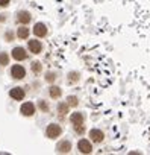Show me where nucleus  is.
Masks as SVG:
<instances>
[{"instance_id": "1", "label": "nucleus", "mask_w": 150, "mask_h": 155, "mask_svg": "<svg viewBox=\"0 0 150 155\" xmlns=\"http://www.w3.org/2000/svg\"><path fill=\"white\" fill-rule=\"evenodd\" d=\"M61 134H62V128H61L58 123H50V125L47 126V129H46V135H47V138H50V140L58 138Z\"/></svg>"}, {"instance_id": "2", "label": "nucleus", "mask_w": 150, "mask_h": 155, "mask_svg": "<svg viewBox=\"0 0 150 155\" xmlns=\"http://www.w3.org/2000/svg\"><path fill=\"white\" fill-rule=\"evenodd\" d=\"M90 140L93 143H96V144H100L105 140V132L102 129H99V128H93L90 131Z\"/></svg>"}, {"instance_id": "3", "label": "nucleus", "mask_w": 150, "mask_h": 155, "mask_svg": "<svg viewBox=\"0 0 150 155\" xmlns=\"http://www.w3.org/2000/svg\"><path fill=\"white\" fill-rule=\"evenodd\" d=\"M78 150L81 153H91L93 152V141L87 138H81L78 141Z\"/></svg>"}, {"instance_id": "4", "label": "nucleus", "mask_w": 150, "mask_h": 155, "mask_svg": "<svg viewBox=\"0 0 150 155\" xmlns=\"http://www.w3.org/2000/svg\"><path fill=\"white\" fill-rule=\"evenodd\" d=\"M11 76L14 78V79H17V81H21L23 78L26 76V68L23 65H20V64H15L11 68Z\"/></svg>"}, {"instance_id": "5", "label": "nucleus", "mask_w": 150, "mask_h": 155, "mask_svg": "<svg viewBox=\"0 0 150 155\" xmlns=\"http://www.w3.org/2000/svg\"><path fill=\"white\" fill-rule=\"evenodd\" d=\"M20 113L24 116V117H32L35 114V105L32 102H24L21 107H20Z\"/></svg>"}, {"instance_id": "6", "label": "nucleus", "mask_w": 150, "mask_h": 155, "mask_svg": "<svg viewBox=\"0 0 150 155\" xmlns=\"http://www.w3.org/2000/svg\"><path fill=\"white\" fill-rule=\"evenodd\" d=\"M56 152L58 153H70L71 152V141L70 140H61L56 144Z\"/></svg>"}, {"instance_id": "7", "label": "nucleus", "mask_w": 150, "mask_h": 155, "mask_svg": "<svg viewBox=\"0 0 150 155\" xmlns=\"http://www.w3.org/2000/svg\"><path fill=\"white\" fill-rule=\"evenodd\" d=\"M12 58L15 61H24L27 58V52L23 47H14L12 49Z\"/></svg>"}, {"instance_id": "8", "label": "nucleus", "mask_w": 150, "mask_h": 155, "mask_svg": "<svg viewBox=\"0 0 150 155\" xmlns=\"http://www.w3.org/2000/svg\"><path fill=\"white\" fill-rule=\"evenodd\" d=\"M27 47H29L30 53H35V55L41 53V50H43V44H41V41H38V40H30V41H27Z\"/></svg>"}, {"instance_id": "9", "label": "nucleus", "mask_w": 150, "mask_h": 155, "mask_svg": "<svg viewBox=\"0 0 150 155\" xmlns=\"http://www.w3.org/2000/svg\"><path fill=\"white\" fill-rule=\"evenodd\" d=\"M34 34H35V37H38V38H44V37L47 35V26H46L44 23H37V25L34 26Z\"/></svg>"}, {"instance_id": "10", "label": "nucleus", "mask_w": 150, "mask_h": 155, "mask_svg": "<svg viewBox=\"0 0 150 155\" xmlns=\"http://www.w3.org/2000/svg\"><path fill=\"white\" fill-rule=\"evenodd\" d=\"M9 96H11L14 101H23L24 96H26V93H24V90H23L21 87H14V88L9 91Z\"/></svg>"}, {"instance_id": "11", "label": "nucleus", "mask_w": 150, "mask_h": 155, "mask_svg": "<svg viewBox=\"0 0 150 155\" xmlns=\"http://www.w3.org/2000/svg\"><path fill=\"white\" fill-rule=\"evenodd\" d=\"M81 81V73L79 71H70L67 74V84L68 85H74Z\"/></svg>"}, {"instance_id": "12", "label": "nucleus", "mask_w": 150, "mask_h": 155, "mask_svg": "<svg viewBox=\"0 0 150 155\" xmlns=\"http://www.w3.org/2000/svg\"><path fill=\"white\" fill-rule=\"evenodd\" d=\"M30 20H32V15H30V12H27V11H20V12L17 14V21L21 23V25H27Z\"/></svg>"}, {"instance_id": "13", "label": "nucleus", "mask_w": 150, "mask_h": 155, "mask_svg": "<svg viewBox=\"0 0 150 155\" xmlns=\"http://www.w3.org/2000/svg\"><path fill=\"white\" fill-rule=\"evenodd\" d=\"M84 120H85V116H84V113H79V111L73 113V114L70 116V122H71L73 125H82Z\"/></svg>"}, {"instance_id": "14", "label": "nucleus", "mask_w": 150, "mask_h": 155, "mask_svg": "<svg viewBox=\"0 0 150 155\" xmlns=\"http://www.w3.org/2000/svg\"><path fill=\"white\" fill-rule=\"evenodd\" d=\"M29 34H30V31H29V28H26V25H23L21 28L17 29V37H18L20 40H26V38H29Z\"/></svg>"}, {"instance_id": "15", "label": "nucleus", "mask_w": 150, "mask_h": 155, "mask_svg": "<svg viewBox=\"0 0 150 155\" xmlns=\"http://www.w3.org/2000/svg\"><path fill=\"white\" fill-rule=\"evenodd\" d=\"M49 94H50L52 99H59V97L62 96V90H61L59 87H56V85H52V87L49 88Z\"/></svg>"}, {"instance_id": "16", "label": "nucleus", "mask_w": 150, "mask_h": 155, "mask_svg": "<svg viewBox=\"0 0 150 155\" xmlns=\"http://www.w3.org/2000/svg\"><path fill=\"white\" fill-rule=\"evenodd\" d=\"M68 110H70V107H68L67 102H59L58 104V114L61 117H64L65 114H68Z\"/></svg>"}, {"instance_id": "17", "label": "nucleus", "mask_w": 150, "mask_h": 155, "mask_svg": "<svg viewBox=\"0 0 150 155\" xmlns=\"http://www.w3.org/2000/svg\"><path fill=\"white\" fill-rule=\"evenodd\" d=\"M38 108H40L43 113H49V111H50V107H49L47 101H44V99H40V101H38Z\"/></svg>"}, {"instance_id": "18", "label": "nucleus", "mask_w": 150, "mask_h": 155, "mask_svg": "<svg viewBox=\"0 0 150 155\" xmlns=\"http://www.w3.org/2000/svg\"><path fill=\"white\" fill-rule=\"evenodd\" d=\"M65 102L68 104V107H73V108H74V107H78V105H79V99H78L76 96H68Z\"/></svg>"}, {"instance_id": "19", "label": "nucleus", "mask_w": 150, "mask_h": 155, "mask_svg": "<svg viewBox=\"0 0 150 155\" xmlns=\"http://www.w3.org/2000/svg\"><path fill=\"white\" fill-rule=\"evenodd\" d=\"M30 70H32V71H34L35 74L41 73V70H43V65H41V62H38V61L32 62V65H30Z\"/></svg>"}, {"instance_id": "20", "label": "nucleus", "mask_w": 150, "mask_h": 155, "mask_svg": "<svg viewBox=\"0 0 150 155\" xmlns=\"http://www.w3.org/2000/svg\"><path fill=\"white\" fill-rule=\"evenodd\" d=\"M9 64V55L8 53H0V65H8Z\"/></svg>"}, {"instance_id": "21", "label": "nucleus", "mask_w": 150, "mask_h": 155, "mask_svg": "<svg viewBox=\"0 0 150 155\" xmlns=\"http://www.w3.org/2000/svg\"><path fill=\"white\" fill-rule=\"evenodd\" d=\"M46 81H47L49 84L55 82V81H56V73H53V71H49V73L46 74Z\"/></svg>"}, {"instance_id": "22", "label": "nucleus", "mask_w": 150, "mask_h": 155, "mask_svg": "<svg viewBox=\"0 0 150 155\" xmlns=\"http://www.w3.org/2000/svg\"><path fill=\"white\" fill-rule=\"evenodd\" d=\"M73 128H74V132L79 134V135H82V134L85 132V126H84V123H82V125H73Z\"/></svg>"}, {"instance_id": "23", "label": "nucleus", "mask_w": 150, "mask_h": 155, "mask_svg": "<svg viewBox=\"0 0 150 155\" xmlns=\"http://www.w3.org/2000/svg\"><path fill=\"white\" fill-rule=\"evenodd\" d=\"M5 38H6V41H12L14 40V34L12 32H6L5 34Z\"/></svg>"}, {"instance_id": "24", "label": "nucleus", "mask_w": 150, "mask_h": 155, "mask_svg": "<svg viewBox=\"0 0 150 155\" xmlns=\"http://www.w3.org/2000/svg\"><path fill=\"white\" fill-rule=\"evenodd\" d=\"M8 5H9V0H0V6H2V8H5Z\"/></svg>"}, {"instance_id": "25", "label": "nucleus", "mask_w": 150, "mask_h": 155, "mask_svg": "<svg viewBox=\"0 0 150 155\" xmlns=\"http://www.w3.org/2000/svg\"><path fill=\"white\" fill-rule=\"evenodd\" d=\"M5 20H6V15L2 14V15H0V21H5Z\"/></svg>"}]
</instances>
